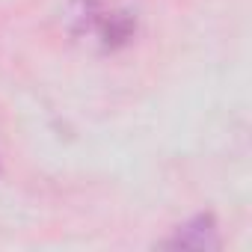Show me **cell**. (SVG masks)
<instances>
[{
    "label": "cell",
    "instance_id": "1",
    "mask_svg": "<svg viewBox=\"0 0 252 252\" xmlns=\"http://www.w3.org/2000/svg\"><path fill=\"white\" fill-rule=\"evenodd\" d=\"M74 24L77 33L92 36V42H98L104 51H116L125 48L134 33H137V21L131 12L125 9H113L104 0H74Z\"/></svg>",
    "mask_w": 252,
    "mask_h": 252
},
{
    "label": "cell",
    "instance_id": "2",
    "mask_svg": "<svg viewBox=\"0 0 252 252\" xmlns=\"http://www.w3.org/2000/svg\"><path fill=\"white\" fill-rule=\"evenodd\" d=\"M172 249H217L220 246V228L211 214H196L184 225L175 228V234L166 240Z\"/></svg>",
    "mask_w": 252,
    "mask_h": 252
}]
</instances>
